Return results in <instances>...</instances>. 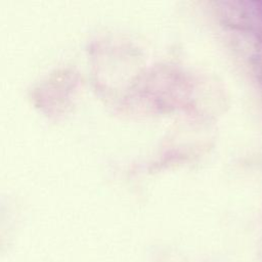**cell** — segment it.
Instances as JSON below:
<instances>
[]
</instances>
